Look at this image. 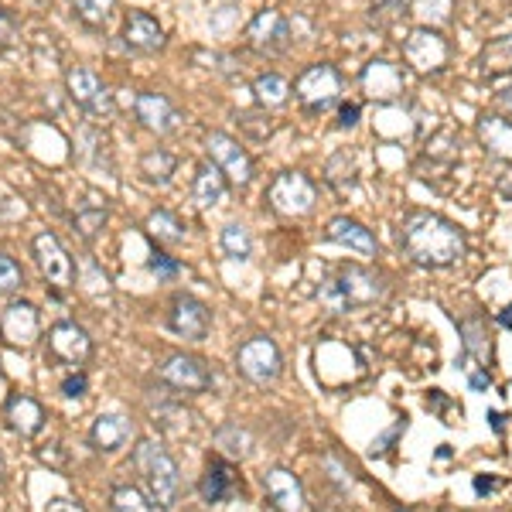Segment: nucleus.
I'll return each instance as SVG.
<instances>
[{"label":"nucleus","mask_w":512,"mask_h":512,"mask_svg":"<svg viewBox=\"0 0 512 512\" xmlns=\"http://www.w3.org/2000/svg\"><path fill=\"white\" fill-rule=\"evenodd\" d=\"M499 325L512 328V304H509V308H506V311H502V315H499Z\"/></svg>","instance_id":"864d4df0"},{"label":"nucleus","mask_w":512,"mask_h":512,"mask_svg":"<svg viewBox=\"0 0 512 512\" xmlns=\"http://www.w3.org/2000/svg\"><path fill=\"white\" fill-rule=\"evenodd\" d=\"M110 509L113 512H168L161 502H154L144 489H137V485H113V489H110Z\"/></svg>","instance_id":"c756f323"},{"label":"nucleus","mask_w":512,"mask_h":512,"mask_svg":"<svg viewBox=\"0 0 512 512\" xmlns=\"http://www.w3.org/2000/svg\"><path fill=\"white\" fill-rule=\"evenodd\" d=\"M478 72H482L485 79L509 76L512 72V35L495 38L482 48V55H478Z\"/></svg>","instance_id":"cd10ccee"},{"label":"nucleus","mask_w":512,"mask_h":512,"mask_svg":"<svg viewBox=\"0 0 512 512\" xmlns=\"http://www.w3.org/2000/svg\"><path fill=\"white\" fill-rule=\"evenodd\" d=\"M38 458L45 461V465H65V448L62 444H48V451H38Z\"/></svg>","instance_id":"de8ad7c7"},{"label":"nucleus","mask_w":512,"mask_h":512,"mask_svg":"<svg viewBox=\"0 0 512 512\" xmlns=\"http://www.w3.org/2000/svg\"><path fill=\"white\" fill-rule=\"evenodd\" d=\"M468 386H472L475 393H485L492 386V379H489V373H472L468 376Z\"/></svg>","instance_id":"8fccbe9b"},{"label":"nucleus","mask_w":512,"mask_h":512,"mask_svg":"<svg viewBox=\"0 0 512 512\" xmlns=\"http://www.w3.org/2000/svg\"><path fill=\"white\" fill-rule=\"evenodd\" d=\"M205 154H209V161L226 175L229 185H236V188H246L256 175L253 158L246 154V147L239 144L236 137L222 134V130H212V134L205 137Z\"/></svg>","instance_id":"9d476101"},{"label":"nucleus","mask_w":512,"mask_h":512,"mask_svg":"<svg viewBox=\"0 0 512 512\" xmlns=\"http://www.w3.org/2000/svg\"><path fill=\"white\" fill-rule=\"evenodd\" d=\"M492 489H495L492 478H475V492H492Z\"/></svg>","instance_id":"603ef678"},{"label":"nucleus","mask_w":512,"mask_h":512,"mask_svg":"<svg viewBox=\"0 0 512 512\" xmlns=\"http://www.w3.org/2000/svg\"><path fill=\"white\" fill-rule=\"evenodd\" d=\"M321 465H325L328 478H332L338 489H342V492H349V489H352V472L342 465V461L335 458V454H325V458H321Z\"/></svg>","instance_id":"a19ab883"},{"label":"nucleus","mask_w":512,"mask_h":512,"mask_svg":"<svg viewBox=\"0 0 512 512\" xmlns=\"http://www.w3.org/2000/svg\"><path fill=\"white\" fill-rule=\"evenodd\" d=\"M325 239L328 243H338V246H349V250L362 253V256H376V250H379L373 229H366L362 222H355L349 216H335L332 222H328Z\"/></svg>","instance_id":"b1692460"},{"label":"nucleus","mask_w":512,"mask_h":512,"mask_svg":"<svg viewBox=\"0 0 512 512\" xmlns=\"http://www.w3.org/2000/svg\"><path fill=\"white\" fill-rule=\"evenodd\" d=\"M246 45H250L256 55H267V59L284 55L287 45H291V24H287V18L280 11L267 7V11H260L246 24Z\"/></svg>","instance_id":"4468645a"},{"label":"nucleus","mask_w":512,"mask_h":512,"mask_svg":"<svg viewBox=\"0 0 512 512\" xmlns=\"http://www.w3.org/2000/svg\"><path fill=\"white\" fill-rule=\"evenodd\" d=\"M198 492L209 506H222V502L236 499V492H243V482H239L236 468L226 458H209L202 478H198Z\"/></svg>","instance_id":"aec40b11"},{"label":"nucleus","mask_w":512,"mask_h":512,"mask_svg":"<svg viewBox=\"0 0 512 512\" xmlns=\"http://www.w3.org/2000/svg\"><path fill=\"white\" fill-rule=\"evenodd\" d=\"M4 420H7V427H11L14 434H21V437H35L41 434V427H45V407L35 400V396H28V393H18V396H7V403H4Z\"/></svg>","instance_id":"4be33fe9"},{"label":"nucleus","mask_w":512,"mask_h":512,"mask_svg":"<svg viewBox=\"0 0 512 512\" xmlns=\"http://www.w3.org/2000/svg\"><path fill=\"white\" fill-rule=\"evenodd\" d=\"M130 465L137 468L140 482H144V492L151 495L154 502H161L168 512L178 506L181 502V468L158 437H140L134 454H130Z\"/></svg>","instance_id":"7ed1b4c3"},{"label":"nucleus","mask_w":512,"mask_h":512,"mask_svg":"<svg viewBox=\"0 0 512 512\" xmlns=\"http://www.w3.org/2000/svg\"><path fill=\"white\" fill-rule=\"evenodd\" d=\"M451 11H454L451 0H410V14L424 28H444L451 21Z\"/></svg>","instance_id":"473e14b6"},{"label":"nucleus","mask_w":512,"mask_h":512,"mask_svg":"<svg viewBox=\"0 0 512 512\" xmlns=\"http://www.w3.org/2000/svg\"><path fill=\"white\" fill-rule=\"evenodd\" d=\"M168 332L185 342H205L212 332V311L195 294H175L168 304Z\"/></svg>","instance_id":"f8f14e48"},{"label":"nucleus","mask_w":512,"mask_h":512,"mask_svg":"<svg viewBox=\"0 0 512 512\" xmlns=\"http://www.w3.org/2000/svg\"><path fill=\"white\" fill-rule=\"evenodd\" d=\"M192 195H195V202L202 205V209H216V205L226 202L229 181H226V175H222V171L216 168V164L205 161V164H198V171H195Z\"/></svg>","instance_id":"393cba45"},{"label":"nucleus","mask_w":512,"mask_h":512,"mask_svg":"<svg viewBox=\"0 0 512 512\" xmlns=\"http://www.w3.org/2000/svg\"><path fill=\"white\" fill-rule=\"evenodd\" d=\"M362 117V106L359 103H342L338 106V130H352L355 123Z\"/></svg>","instance_id":"37998d69"},{"label":"nucleus","mask_w":512,"mask_h":512,"mask_svg":"<svg viewBox=\"0 0 512 512\" xmlns=\"http://www.w3.org/2000/svg\"><path fill=\"white\" fill-rule=\"evenodd\" d=\"M448 41H444V35L437 28H414L407 38H403V59H407V65L414 72H420V76H437V72L448 65Z\"/></svg>","instance_id":"9b49d317"},{"label":"nucleus","mask_w":512,"mask_h":512,"mask_svg":"<svg viewBox=\"0 0 512 512\" xmlns=\"http://www.w3.org/2000/svg\"><path fill=\"white\" fill-rule=\"evenodd\" d=\"M140 178L147 181V185L154 188H168L171 178H175L178 171V158L171 151H164V147H151L147 154H140Z\"/></svg>","instance_id":"a878e982"},{"label":"nucleus","mask_w":512,"mask_h":512,"mask_svg":"<svg viewBox=\"0 0 512 512\" xmlns=\"http://www.w3.org/2000/svg\"><path fill=\"white\" fill-rule=\"evenodd\" d=\"M45 512H89V509L82 506V502H76V499H65V495H59V499L48 502Z\"/></svg>","instance_id":"a18cd8bd"},{"label":"nucleus","mask_w":512,"mask_h":512,"mask_svg":"<svg viewBox=\"0 0 512 512\" xmlns=\"http://www.w3.org/2000/svg\"><path fill=\"white\" fill-rule=\"evenodd\" d=\"M495 99H499V106H502V110L512 113V79L506 82V86L499 89V93H495Z\"/></svg>","instance_id":"3c124183"},{"label":"nucleus","mask_w":512,"mask_h":512,"mask_svg":"<svg viewBox=\"0 0 512 512\" xmlns=\"http://www.w3.org/2000/svg\"><path fill=\"white\" fill-rule=\"evenodd\" d=\"M219 11H222V14H216V18H212V31H226V28H229V21H233L236 4H233V0H226V4H222Z\"/></svg>","instance_id":"49530a36"},{"label":"nucleus","mask_w":512,"mask_h":512,"mask_svg":"<svg viewBox=\"0 0 512 512\" xmlns=\"http://www.w3.org/2000/svg\"><path fill=\"white\" fill-rule=\"evenodd\" d=\"M396 512H410V509H396Z\"/></svg>","instance_id":"4d7b16f0"},{"label":"nucleus","mask_w":512,"mask_h":512,"mask_svg":"<svg viewBox=\"0 0 512 512\" xmlns=\"http://www.w3.org/2000/svg\"><path fill=\"white\" fill-rule=\"evenodd\" d=\"M263 492H267V502L277 512H308V495H304L301 478L287 472V468L263 472Z\"/></svg>","instance_id":"a211bd4d"},{"label":"nucleus","mask_w":512,"mask_h":512,"mask_svg":"<svg viewBox=\"0 0 512 512\" xmlns=\"http://www.w3.org/2000/svg\"><path fill=\"white\" fill-rule=\"evenodd\" d=\"M48 355H52V362H59V366H86L89 355H93V338L82 325L76 321H59V325L48 328Z\"/></svg>","instance_id":"ddd939ff"},{"label":"nucleus","mask_w":512,"mask_h":512,"mask_svg":"<svg viewBox=\"0 0 512 512\" xmlns=\"http://www.w3.org/2000/svg\"><path fill=\"white\" fill-rule=\"evenodd\" d=\"M89 393V376L82 369H72L69 376L62 379V396L65 400H82Z\"/></svg>","instance_id":"79ce46f5"},{"label":"nucleus","mask_w":512,"mask_h":512,"mask_svg":"<svg viewBox=\"0 0 512 512\" xmlns=\"http://www.w3.org/2000/svg\"><path fill=\"white\" fill-rule=\"evenodd\" d=\"M396 239H400L403 256L424 270L451 267L468 250L461 226H454L451 219L437 216V212H407L400 229H396Z\"/></svg>","instance_id":"f257e3e1"},{"label":"nucleus","mask_w":512,"mask_h":512,"mask_svg":"<svg viewBox=\"0 0 512 512\" xmlns=\"http://www.w3.org/2000/svg\"><path fill=\"white\" fill-rule=\"evenodd\" d=\"M376 7L379 11H386V14H407V7H410V0H376Z\"/></svg>","instance_id":"09e8293b"},{"label":"nucleus","mask_w":512,"mask_h":512,"mask_svg":"<svg viewBox=\"0 0 512 512\" xmlns=\"http://www.w3.org/2000/svg\"><path fill=\"white\" fill-rule=\"evenodd\" d=\"M130 437H134V420L127 414H117V410H110V414H99L93 420V427H89V448L99 451V454H117L130 444Z\"/></svg>","instance_id":"6ab92c4d"},{"label":"nucleus","mask_w":512,"mask_h":512,"mask_svg":"<svg viewBox=\"0 0 512 512\" xmlns=\"http://www.w3.org/2000/svg\"><path fill=\"white\" fill-rule=\"evenodd\" d=\"M386 297V277L376 274L373 267H359V263H345L332 277L321 280L318 301L325 304L332 315H349L359 308H373Z\"/></svg>","instance_id":"f03ea898"},{"label":"nucleus","mask_w":512,"mask_h":512,"mask_svg":"<svg viewBox=\"0 0 512 512\" xmlns=\"http://www.w3.org/2000/svg\"><path fill=\"white\" fill-rule=\"evenodd\" d=\"M164 28L161 21L154 18V14L147 11H130L127 21H123V45L130 48V52H140V55H154L164 48Z\"/></svg>","instance_id":"412c9836"},{"label":"nucleus","mask_w":512,"mask_h":512,"mask_svg":"<svg viewBox=\"0 0 512 512\" xmlns=\"http://www.w3.org/2000/svg\"><path fill=\"white\" fill-rule=\"evenodd\" d=\"M362 93H366L373 103L379 106H393V103H400V96H403V72H400V65H393L390 59H373L362 69Z\"/></svg>","instance_id":"dca6fc26"},{"label":"nucleus","mask_w":512,"mask_h":512,"mask_svg":"<svg viewBox=\"0 0 512 512\" xmlns=\"http://www.w3.org/2000/svg\"><path fill=\"white\" fill-rule=\"evenodd\" d=\"M31 256H35L41 277L52 287L55 294L76 287V263H72L69 250L62 246V239L52 233V229H41V233L31 239Z\"/></svg>","instance_id":"423d86ee"},{"label":"nucleus","mask_w":512,"mask_h":512,"mask_svg":"<svg viewBox=\"0 0 512 512\" xmlns=\"http://www.w3.org/2000/svg\"><path fill=\"white\" fill-rule=\"evenodd\" d=\"M106 222H110V216H106V209H99V205H89V209L76 212V219H72V226H76V233L86 239V243H96V236L106 229Z\"/></svg>","instance_id":"f704fd0d"},{"label":"nucleus","mask_w":512,"mask_h":512,"mask_svg":"<svg viewBox=\"0 0 512 512\" xmlns=\"http://www.w3.org/2000/svg\"><path fill=\"white\" fill-rule=\"evenodd\" d=\"M18 38H21V24H18V18H14V14L7 11L4 4H0V55L11 52V48L18 45Z\"/></svg>","instance_id":"58836bf2"},{"label":"nucleus","mask_w":512,"mask_h":512,"mask_svg":"<svg viewBox=\"0 0 512 512\" xmlns=\"http://www.w3.org/2000/svg\"><path fill=\"white\" fill-rule=\"evenodd\" d=\"M291 82L284 76H277V72H263V76L253 79V96L256 103L263 106V110H277V106H284L287 99H291Z\"/></svg>","instance_id":"c85d7f7f"},{"label":"nucleus","mask_w":512,"mask_h":512,"mask_svg":"<svg viewBox=\"0 0 512 512\" xmlns=\"http://www.w3.org/2000/svg\"><path fill=\"white\" fill-rule=\"evenodd\" d=\"M263 202L284 219H304L315 212L318 205V188L304 171H280V175L267 185Z\"/></svg>","instance_id":"20e7f679"},{"label":"nucleus","mask_w":512,"mask_h":512,"mask_svg":"<svg viewBox=\"0 0 512 512\" xmlns=\"http://www.w3.org/2000/svg\"><path fill=\"white\" fill-rule=\"evenodd\" d=\"M219 250L236 263H246L253 256V236L243 222H226L219 233Z\"/></svg>","instance_id":"7c9ffc66"},{"label":"nucleus","mask_w":512,"mask_h":512,"mask_svg":"<svg viewBox=\"0 0 512 512\" xmlns=\"http://www.w3.org/2000/svg\"><path fill=\"white\" fill-rule=\"evenodd\" d=\"M69 4H72V14H76L86 28H103V24L113 18V11H117V0H69Z\"/></svg>","instance_id":"2f4dec72"},{"label":"nucleus","mask_w":512,"mask_h":512,"mask_svg":"<svg viewBox=\"0 0 512 512\" xmlns=\"http://www.w3.org/2000/svg\"><path fill=\"white\" fill-rule=\"evenodd\" d=\"M144 229H147V236L158 239V243H164V246H178V243H185V236H188L185 222L168 209H154L151 216H147Z\"/></svg>","instance_id":"bb28decb"},{"label":"nucleus","mask_w":512,"mask_h":512,"mask_svg":"<svg viewBox=\"0 0 512 512\" xmlns=\"http://www.w3.org/2000/svg\"><path fill=\"white\" fill-rule=\"evenodd\" d=\"M82 291L89 297H110V274L96 260H82Z\"/></svg>","instance_id":"c9c22d12"},{"label":"nucleus","mask_w":512,"mask_h":512,"mask_svg":"<svg viewBox=\"0 0 512 512\" xmlns=\"http://www.w3.org/2000/svg\"><path fill=\"white\" fill-rule=\"evenodd\" d=\"M475 134L482 151L495 161H512V120L495 117V113H482L475 123Z\"/></svg>","instance_id":"5701e85b"},{"label":"nucleus","mask_w":512,"mask_h":512,"mask_svg":"<svg viewBox=\"0 0 512 512\" xmlns=\"http://www.w3.org/2000/svg\"><path fill=\"white\" fill-rule=\"evenodd\" d=\"M134 117L137 123L144 130H151V134H158V137H168V134H175V130L181 127V110L175 103H171L164 93H137L134 96Z\"/></svg>","instance_id":"2eb2a0df"},{"label":"nucleus","mask_w":512,"mask_h":512,"mask_svg":"<svg viewBox=\"0 0 512 512\" xmlns=\"http://www.w3.org/2000/svg\"><path fill=\"white\" fill-rule=\"evenodd\" d=\"M489 420H492V431H502V417L495 414V410H492V414H489Z\"/></svg>","instance_id":"5fc2aeb1"},{"label":"nucleus","mask_w":512,"mask_h":512,"mask_svg":"<svg viewBox=\"0 0 512 512\" xmlns=\"http://www.w3.org/2000/svg\"><path fill=\"white\" fill-rule=\"evenodd\" d=\"M250 434L239 424H222L216 431V448L226 454V458H246L250 454Z\"/></svg>","instance_id":"72a5a7b5"},{"label":"nucleus","mask_w":512,"mask_h":512,"mask_svg":"<svg viewBox=\"0 0 512 512\" xmlns=\"http://www.w3.org/2000/svg\"><path fill=\"white\" fill-rule=\"evenodd\" d=\"M294 96L308 113H325L342 99V76H338V69L328 62L308 65L294 82Z\"/></svg>","instance_id":"0eeeda50"},{"label":"nucleus","mask_w":512,"mask_h":512,"mask_svg":"<svg viewBox=\"0 0 512 512\" xmlns=\"http://www.w3.org/2000/svg\"><path fill=\"white\" fill-rule=\"evenodd\" d=\"M4 475H7V465H4V454H0V485H4Z\"/></svg>","instance_id":"6e6d98bb"},{"label":"nucleus","mask_w":512,"mask_h":512,"mask_svg":"<svg viewBox=\"0 0 512 512\" xmlns=\"http://www.w3.org/2000/svg\"><path fill=\"white\" fill-rule=\"evenodd\" d=\"M461 335H465V355H478L482 359L485 349H489V338H485V332H478L482 328V321L472 318V321H461Z\"/></svg>","instance_id":"4c0bfd02"},{"label":"nucleus","mask_w":512,"mask_h":512,"mask_svg":"<svg viewBox=\"0 0 512 512\" xmlns=\"http://www.w3.org/2000/svg\"><path fill=\"white\" fill-rule=\"evenodd\" d=\"M158 379L175 393H209L216 376H212L209 362L188 352H171L158 362Z\"/></svg>","instance_id":"6e6552de"},{"label":"nucleus","mask_w":512,"mask_h":512,"mask_svg":"<svg viewBox=\"0 0 512 512\" xmlns=\"http://www.w3.org/2000/svg\"><path fill=\"white\" fill-rule=\"evenodd\" d=\"M403 427H407V420H400V424H396L393 431H386L383 437H379V441H373V448H369V451H373V454H386V451H390V444L396 441V437H400Z\"/></svg>","instance_id":"c03bdc74"},{"label":"nucleus","mask_w":512,"mask_h":512,"mask_svg":"<svg viewBox=\"0 0 512 512\" xmlns=\"http://www.w3.org/2000/svg\"><path fill=\"white\" fill-rule=\"evenodd\" d=\"M41 335V318H38V308L28 301H14L4 308L0 315V338L14 349H31Z\"/></svg>","instance_id":"f3484780"},{"label":"nucleus","mask_w":512,"mask_h":512,"mask_svg":"<svg viewBox=\"0 0 512 512\" xmlns=\"http://www.w3.org/2000/svg\"><path fill=\"white\" fill-rule=\"evenodd\" d=\"M147 267H151V274L158 277V280H175L181 277V263L175 260V256H168V253H161V250H154L151 253V260H147Z\"/></svg>","instance_id":"ea45409f"},{"label":"nucleus","mask_w":512,"mask_h":512,"mask_svg":"<svg viewBox=\"0 0 512 512\" xmlns=\"http://www.w3.org/2000/svg\"><path fill=\"white\" fill-rule=\"evenodd\" d=\"M24 287V270L11 253L0 250V294H18Z\"/></svg>","instance_id":"e433bc0d"},{"label":"nucleus","mask_w":512,"mask_h":512,"mask_svg":"<svg viewBox=\"0 0 512 512\" xmlns=\"http://www.w3.org/2000/svg\"><path fill=\"white\" fill-rule=\"evenodd\" d=\"M236 373L253 386H274L280 373H284V355H280L274 338L267 335L246 338L236 349Z\"/></svg>","instance_id":"39448f33"},{"label":"nucleus","mask_w":512,"mask_h":512,"mask_svg":"<svg viewBox=\"0 0 512 512\" xmlns=\"http://www.w3.org/2000/svg\"><path fill=\"white\" fill-rule=\"evenodd\" d=\"M65 93H69V99L82 113H89V117H96V120L113 113L110 86H106L93 69H86V65H72V69L65 72Z\"/></svg>","instance_id":"1a4fd4ad"}]
</instances>
